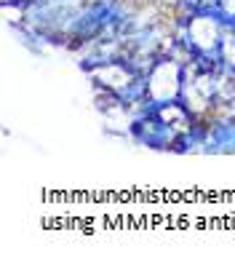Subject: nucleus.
Segmentation results:
<instances>
[{
    "mask_svg": "<svg viewBox=\"0 0 235 262\" xmlns=\"http://www.w3.org/2000/svg\"><path fill=\"white\" fill-rule=\"evenodd\" d=\"M182 86H184V62L179 56L160 54L155 59V64L150 67V73H147L150 99H155V102L179 99L182 97Z\"/></svg>",
    "mask_w": 235,
    "mask_h": 262,
    "instance_id": "1",
    "label": "nucleus"
},
{
    "mask_svg": "<svg viewBox=\"0 0 235 262\" xmlns=\"http://www.w3.org/2000/svg\"><path fill=\"white\" fill-rule=\"evenodd\" d=\"M88 78H91V86H93V89L123 91L128 83L136 78V73L131 70V64H128L126 59H115V62L104 64V67H99V70H93Z\"/></svg>",
    "mask_w": 235,
    "mask_h": 262,
    "instance_id": "2",
    "label": "nucleus"
},
{
    "mask_svg": "<svg viewBox=\"0 0 235 262\" xmlns=\"http://www.w3.org/2000/svg\"><path fill=\"white\" fill-rule=\"evenodd\" d=\"M8 3H25V0H0V6H8Z\"/></svg>",
    "mask_w": 235,
    "mask_h": 262,
    "instance_id": "3",
    "label": "nucleus"
}]
</instances>
